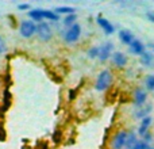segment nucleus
Masks as SVG:
<instances>
[{
    "label": "nucleus",
    "instance_id": "obj_10",
    "mask_svg": "<svg viewBox=\"0 0 154 149\" xmlns=\"http://www.w3.org/2000/svg\"><path fill=\"white\" fill-rule=\"evenodd\" d=\"M127 56H126L125 53H122V52H115V53H112V62H114V65L116 68H125L126 65H127Z\"/></svg>",
    "mask_w": 154,
    "mask_h": 149
},
{
    "label": "nucleus",
    "instance_id": "obj_6",
    "mask_svg": "<svg viewBox=\"0 0 154 149\" xmlns=\"http://www.w3.org/2000/svg\"><path fill=\"white\" fill-rule=\"evenodd\" d=\"M127 137H128V130L122 129V130L116 132L111 140V149H125L126 142H127Z\"/></svg>",
    "mask_w": 154,
    "mask_h": 149
},
{
    "label": "nucleus",
    "instance_id": "obj_16",
    "mask_svg": "<svg viewBox=\"0 0 154 149\" xmlns=\"http://www.w3.org/2000/svg\"><path fill=\"white\" fill-rule=\"evenodd\" d=\"M11 103V92L8 88L4 90V94H3V107H2V111H5V110L10 107Z\"/></svg>",
    "mask_w": 154,
    "mask_h": 149
},
{
    "label": "nucleus",
    "instance_id": "obj_23",
    "mask_svg": "<svg viewBox=\"0 0 154 149\" xmlns=\"http://www.w3.org/2000/svg\"><path fill=\"white\" fill-rule=\"evenodd\" d=\"M5 50H7V45H5L4 40H3V37L0 35V54L5 53Z\"/></svg>",
    "mask_w": 154,
    "mask_h": 149
},
{
    "label": "nucleus",
    "instance_id": "obj_15",
    "mask_svg": "<svg viewBox=\"0 0 154 149\" xmlns=\"http://www.w3.org/2000/svg\"><path fill=\"white\" fill-rule=\"evenodd\" d=\"M138 142V136L134 132H128V137H127V142H126L125 149H133L135 147V144Z\"/></svg>",
    "mask_w": 154,
    "mask_h": 149
},
{
    "label": "nucleus",
    "instance_id": "obj_1",
    "mask_svg": "<svg viewBox=\"0 0 154 149\" xmlns=\"http://www.w3.org/2000/svg\"><path fill=\"white\" fill-rule=\"evenodd\" d=\"M29 16L31 18V21H38V22H43L45 19L46 21H51V22L60 21V15H57L54 11L42 10V8H37V10L29 11Z\"/></svg>",
    "mask_w": 154,
    "mask_h": 149
},
{
    "label": "nucleus",
    "instance_id": "obj_5",
    "mask_svg": "<svg viewBox=\"0 0 154 149\" xmlns=\"http://www.w3.org/2000/svg\"><path fill=\"white\" fill-rule=\"evenodd\" d=\"M37 34L42 42H49L53 38V29L48 22H39L37 24Z\"/></svg>",
    "mask_w": 154,
    "mask_h": 149
},
{
    "label": "nucleus",
    "instance_id": "obj_11",
    "mask_svg": "<svg viewBox=\"0 0 154 149\" xmlns=\"http://www.w3.org/2000/svg\"><path fill=\"white\" fill-rule=\"evenodd\" d=\"M128 50H130V53L131 54H135V56H141L142 53H145V45H143V42L142 41H139V40H134L133 42H131V45L128 46Z\"/></svg>",
    "mask_w": 154,
    "mask_h": 149
},
{
    "label": "nucleus",
    "instance_id": "obj_4",
    "mask_svg": "<svg viewBox=\"0 0 154 149\" xmlns=\"http://www.w3.org/2000/svg\"><path fill=\"white\" fill-rule=\"evenodd\" d=\"M19 34L23 38H31L37 34V23L34 21H22L19 24Z\"/></svg>",
    "mask_w": 154,
    "mask_h": 149
},
{
    "label": "nucleus",
    "instance_id": "obj_19",
    "mask_svg": "<svg viewBox=\"0 0 154 149\" xmlns=\"http://www.w3.org/2000/svg\"><path fill=\"white\" fill-rule=\"evenodd\" d=\"M76 21H77V15L76 14H70V15H66L64 18V22H62V23H64V26L66 27H70V26H73V24L76 23Z\"/></svg>",
    "mask_w": 154,
    "mask_h": 149
},
{
    "label": "nucleus",
    "instance_id": "obj_7",
    "mask_svg": "<svg viewBox=\"0 0 154 149\" xmlns=\"http://www.w3.org/2000/svg\"><path fill=\"white\" fill-rule=\"evenodd\" d=\"M147 100V92L143 90V88H137L134 91V95H133V102H134V106L135 107H143V104L146 103Z\"/></svg>",
    "mask_w": 154,
    "mask_h": 149
},
{
    "label": "nucleus",
    "instance_id": "obj_25",
    "mask_svg": "<svg viewBox=\"0 0 154 149\" xmlns=\"http://www.w3.org/2000/svg\"><path fill=\"white\" fill-rule=\"evenodd\" d=\"M18 7H19V10H30V4H27V3H24V4H19Z\"/></svg>",
    "mask_w": 154,
    "mask_h": 149
},
{
    "label": "nucleus",
    "instance_id": "obj_2",
    "mask_svg": "<svg viewBox=\"0 0 154 149\" xmlns=\"http://www.w3.org/2000/svg\"><path fill=\"white\" fill-rule=\"evenodd\" d=\"M112 83V72L109 69H104L97 74V79L95 81V90L99 92L108 90Z\"/></svg>",
    "mask_w": 154,
    "mask_h": 149
},
{
    "label": "nucleus",
    "instance_id": "obj_13",
    "mask_svg": "<svg viewBox=\"0 0 154 149\" xmlns=\"http://www.w3.org/2000/svg\"><path fill=\"white\" fill-rule=\"evenodd\" d=\"M119 40H120L122 43L130 46L131 42L135 40V37H134V34L130 31V30H120L119 31Z\"/></svg>",
    "mask_w": 154,
    "mask_h": 149
},
{
    "label": "nucleus",
    "instance_id": "obj_14",
    "mask_svg": "<svg viewBox=\"0 0 154 149\" xmlns=\"http://www.w3.org/2000/svg\"><path fill=\"white\" fill-rule=\"evenodd\" d=\"M152 113V106H146V107H139V109H137V111L134 113V117L138 118V119H143V118L149 117V114Z\"/></svg>",
    "mask_w": 154,
    "mask_h": 149
},
{
    "label": "nucleus",
    "instance_id": "obj_12",
    "mask_svg": "<svg viewBox=\"0 0 154 149\" xmlns=\"http://www.w3.org/2000/svg\"><path fill=\"white\" fill-rule=\"evenodd\" d=\"M152 122L153 121H152V117H150V115L141 121V125H139V129H138V134L142 137V138L149 133V128L152 126Z\"/></svg>",
    "mask_w": 154,
    "mask_h": 149
},
{
    "label": "nucleus",
    "instance_id": "obj_8",
    "mask_svg": "<svg viewBox=\"0 0 154 149\" xmlns=\"http://www.w3.org/2000/svg\"><path fill=\"white\" fill-rule=\"evenodd\" d=\"M112 50H114V43L106 42L100 46V53H99V60L100 61H107L109 57H112Z\"/></svg>",
    "mask_w": 154,
    "mask_h": 149
},
{
    "label": "nucleus",
    "instance_id": "obj_18",
    "mask_svg": "<svg viewBox=\"0 0 154 149\" xmlns=\"http://www.w3.org/2000/svg\"><path fill=\"white\" fill-rule=\"evenodd\" d=\"M75 8L73 7H66V5H65V7H57L56 10H54V12L57 14V15H70V14H75Z\"/></svg>",
    "mask_w": 154,
    "mask_h": 149
},
{
    "label": "nucleus",
    "instance_id": "obj_17",
    "mask_svg": "<svg viewBox=\"0 0 154 149\" xmlns=\"http://www.w3.org/2000/svg\"><path fill=\"white\" fill-rule=\"evenodd\" d=\"M153 59H154V56L152 53H149V52H145V53L141 54V62L145 67H150L153 62Z\"/></svg>",
    "mask_w": 154,
    "mask_h": 149
},
{
    "label": "nucleus",
    "instance_id": "obj_3",
    "mask_svg": "<svg viewBox=\"0 0 154 149\" xmlns=\"http://www.w3.org/2000/svg\"><path fill=\"white\" fill-rule=\"evenodd\" d=\"M80 37H81V26L79 23H75L73 26L68 27L65 31H62V40L69 45L76 43L80 40Z\"/></svg>",
    "mask_w": 154,
    "mask_h": 149
},
{
    "label": "nucleus",
    "instance_id": "obj_24",
    "mask_svg": "<svg viewBox=\"0 0 154 149\" xmlns=\"http://www.w3.org/2000/svg\"><path fill=\"white\" fill-rule=\"evenodd\" d=\"M146 16H147V19H149L150 22H153V23H154V12H153V11H147Z\"/></svg>",
    "mask_w": 154,
    "mask_h": 149
},
{
    "label": "nucleus",
    "instance_id": "obj_20",
    "mask_svg": "<svg viewBox=\"0 0 154 149\" xmlns=\"http://www.w3.org/2000/svg\"><path fill=\"white\" fill-rule=\"evenodd\" d=\"M145 87L147 91H154V74H147L145 77Z\"/></svg>",
    "mask_w": 154,
    "mask_h": 149
},
{
    "label": "nucleus",
    "instance_id": "obj_9",
    "mask_svg": "<svg viewBox=\"0 0 154 149\" xmlns=\"http://www.w3.org/2000/svg\"><path fill=\"white\" fill-rule=\"evenodd\" d=\"M96 22H97V24L100 26V29L103 30L107 35H111V34L115 33V26L108 21V19H106V18H103V16L99 15L97 19H96Z\"/></svg>",
    "mask_w": 154,
    "mask_h": 149
},
{
    "label": "nucleus",
    "instance_id": "obj_21",
    "mask_svg": "<svg viewBox=\"0 0 154 149\" xmlns=\"http://www.w3.org/2000/svg\"><path fill=\"white\" fill-rule=\"evenodd\" d=\"M99 53H100V46H92L88 50V57L89 59H99Z\"/></svg>",
    "mask_w": 154,
    "mask_h": 149
},
{
    "label": "nucleus",
    "instance_id": "obj_27",
    "mask_svg": "<svg viewBox=\"0 0 154 149\" xmlns=\"http://www.w3.org/2000/svg\"><path fill=\"white\" fill-rule=\"evenodd\" d=\"M150 149H154V148H152V147H150Z\"/></svg>",
    "mask_w": 154,
    "mask_h": 149
},
{
    "label": "nucleus",
    "instance_id": "obj_22",
    "mask_svg": "<svg viewBox=\"0 0 154 149\" xmlns=\"http://www.w3.org/2000/svg\"><path fill=\"white\" fill-rule=\"evenodd\" d=\"M133 149H150V145L146 141H143V140H138V142H137Z\"/></svg>",
    "mask_w": 154,
    "mask_h": 149
},
{
    "label": "nucleus",
    "instance_id": "obj_26",
    "mask_svg": "<svg viewBox=\"0 0 154 149\" xmlns=\"http://www.w3.org/2000/svg\"><path fill=\"white\" fill-rule=\"evenodd\" d=\"M4 138H5V133H4V129H3V126L0 125V140H2V141H3V140H4Z\"/></svg>",
    "mask_w": 154,
    "mask_h": 149
}]
</instances>
